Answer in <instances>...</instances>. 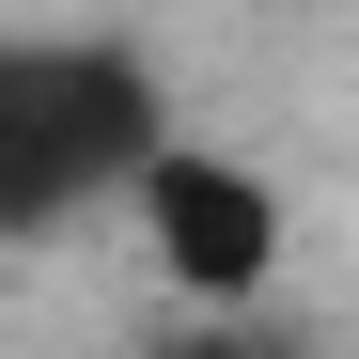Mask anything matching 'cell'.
Masks as SVG:
<instances>
[{
	"label": "cell",
	"mask_w": 359,
	"mask_h": 359,
	"mask_svg": "<svg viewBox=\"0 0 359 359\" xmlns=\"http://www.w3.org/2000/svg\"><path fill=\"white\" fill-rule=\"evenodd\" d=\"M172 141V94L126 32H0V250H47L63 219L126 203Z\"/></svg>",
	"instance_id": "cell-1"
},
{
	"label": "cell",
	"mask_w": 359,
	"mask_h": 359,
	"mask_svg": "<svg viewBox=\"0 0 359 359\" xmlns=\"http://www.w3.org/2000/svg\"><path fill=\"white\" fill-rule=\"evenodd\" d=\"M126 203H141L156 281H172V297H203V313H234V297H266V281H281V188H266L250 156H219V141L172 126V141L126 172Z\"/></svg>",
	"instance_id": "cell-2"
}]
</instances>
